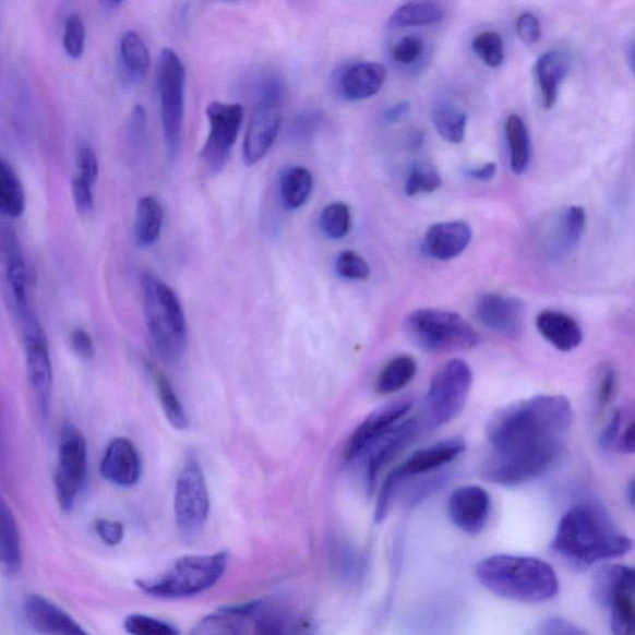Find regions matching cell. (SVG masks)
I'll return each instance as SVG.
<instances>
[{
  "label": "cell",
  "instance_id": "ac0fdd59",
  "mask_svg": "<svg viewBox=\"0 0 635 635\" xmlns=\"http://www.w3.org/2000/svg\"><path fill=\"white\" fill-rule=\"evenodd\" d=\"M25 620L40 635H91L56 603L39 595L25 598Z\"/></svg>",
  "mask_w": 635,
  "mask_h": 635
},
{
  "label": "cell",
  "instance_id": "e0dca14e",
  "mask_svg": "<svg viewBox=\"0 0 635 635\" xmlns=\"http://www.w3.org/2000/svg\"><path fill=\"white\" fill-rule=\"evenodd\" d=\"M491 510V496L477 486L460 487L450 496V519L459 530L470 535L484 529Z\"/></svg>",
  "mask_w": 635,
  "mask_h": 635
},
{
  "label": "cell",
  "instance_id": "ee69618b",
  "mask_svg": "<svg viewBox=\"0 0 635 635\" xmlns=\"http://www.w3.org/2000/svg\"><path fill=\"white\" fill-rule=\"evenodd\" d=\"M610 608L613 635H635V598L619 597Z\"/></svg>",
  "mask_w": 635,
  "mask_h": 635
},
{
  "label": "cell",
  "instance_id": "44dd1931",
  "mask_svg": "<svg viewBox=\"0 0 635 635\" xmlns=\"http://www.w3.org/2000/svg\"><path fill=\"white\" fill-rule=\"evenodd\" d=\"M2 248L7 283L16 314L21 315L32 308L28 293L29 272L20 240L12 229L3 230Z\"/></svg>",
  "mask_w": 635,
  "mask_h": 635
},
{
  "label": "cell",
  "instance_id": "f907efd6",
  "mask_svg": "<svg viewBox=\"0 0 635 635\" xmlns=\"http://www.w3.org/2000/svg\"><path fill=\"white\" fill-rule=\"evenodd\" d=\"M95 532L105 546L116 548L124 539V526L120 522L98 519L94 525Z\"/></svg>",
  "mask_w": 635,
  "mask_h": 635
},
{
  "label": "cell",
  "instance_id": "db71d44e",
  "mask_svg": "<svg viewBox=\"0 0 635 635\" xmlns=\"http://www.w3.org/2000/svg\"><path fill=\"white\" fill-rule=\"evenodd\" d=\"M70 342L72 350L84 360H91L95 356V344L91 334L84 328H76L71 332Z\"/></svg>",
  "mask_w": 635,
  "mask_h": 635
},
{
  "label": "cell",
  "instance_id": "91938a15",
  "mask_svg": "<svg viewBox=\"0 0 635 635\" xmlns=\"http://www.w3.org/2000/svg\"><path fill=\"white\" fill-rule=\"evenodd\" d=\"M498 167L494 161L487 163V165L475 168L469 170V177L474 178L477 181H482V183H487V181H491L496 176Z\"/></svg>",
  "mask_w": 635,
  "mask_h": 635
},
{
  "label": "cell",
  "instance_id": "11a10c76",
  "mask_svg": "<svg viewBox=\"0 0 635 635\" xmlns=\"http://www.w3.org/2000/svg\"><path fill=\"white\" fill-rule=\"evenodd\" d=\"M256 635H286V625L283 616L275 613H260L256 615Z\"/></svg>",
  "mask_w": 635,
  "mask_h": 635
},
{
  "label": "cell",
  "instance_id": "9f6ffc18",
  "mask_svg": "<svg viewBox=\"0 0 635 635\" xmlns=\"http://www.w3.org/2000/svg\"><path fill=\"white\" fill-rule=\"evenodd\" d=\"M145 130H147V111L142 105L134 106L129 125L131 142L141 143L144 139Z\"/></svg>",
  "mask_w": 635,
  "mask_h": 635
},
{
  "label": "cell",
  "instance_id": "bcb514c9",
  "mask_svg": "<svg viewBox=\"0 0 635 635\" xmlns=\"http://www.w3.org/2000/svg\"><path fill=\"white\" fill-rule=\"evenodd\" d=\"M423 51L424 41L419 36L408 35L396 43L393 49V57L398 65L408 67L419 60Z\"/></svg>",
  "mask_w": 635,
  "mask_h": 635
},
{
  "label": "cell",
  "instance_id": "6f0895ef",
  "mask_svg": "<svg viewBox=\"0 0 635 635\" xmlns=\"http://www.w3.org/2000/svg\"><path fill=\"white\" fill-rule=\"evenodd\" d=\"M621 422H622L621 414L620 412L613 414L610 423L607 424V428L601 433L600 444L602 448L608 450L613 446V444L616 441V438H619Z\"/></svg>",
  "mask_w": 635,
  "mask_h": 635
},
{
  "label": "cell",
  "instance_id": "836d02e7",
  "mask_svg": "<svg viewBox=\"0 0 635 635\" xmlns=\"http://www.w3.org/2000/svg\"><path fill=\"white\" fill-rule=\"evenodd\" d=\"M446 11L435 2H410L397 8L390 16V25L394 28H416L441 23Z\"/></svg>",
  "mask_w": 635,
  "mask_h": 635
},
{
  "label": "cell",
  "instance_id": "277c9868",
  "mask_svg": "<svg viewBox=\"0 0 635 635\" xmlns=\"http://www.w3.org/2000/svg\"><path fill=\"white\" fill-rule=\"evenodd\" d=\"M145 323L154 349L168 362L177 361L188 343V323L183 304L173 288L152 272L141 277Z\"/></svg>",
  "mask_w": 635,
  "mask_h": 635
},
{
  "label": "cell",
  "instance_id": "5bb4252c",
  "mask_svg": "<svg viewBox=\"0 0 635 635\" xmlns=\"http://www.w3.org/2000/svg\"><path fill=\"white\" fill-rule=\"evenodd\" d=\"M411 400L402 398V400L388 403L371 412L350 435L346 451H344V459L347 463H352L361 456H366L369 448L386 432L394 429L398 421L411 410Z\"/></svg>",
  "mask_w": 635,
  "mask_h": 635
},
{
  "label": "cell",
  "instance_id": "816d5d0a",
  "mask_svg": "<svg viewBox=\"0 0 635 635\" xmlns=\"http://www.w3.org/2000/svg\"><path fill=\"white\" fill-rule=\"evenodd\" d=\"M516 34L526 45L538 43L541 38V26L538 17L531 13H524L516 21Z\"/></svg>",
  "mask_w": 635,
  "mask_h": 635
},
{
  "label": "cell",
  "instance_id": "ba28073f",
  "mask_svg": "<svg viewBox=\"0 0 635 635\" xmlns=\"http://www.w3.org/2000/svg\"><path fill=\"white\" fill-rule=\"evenodd\" d=\"M474 374L466 361L453 359L435 373L426 396V421L440 429L455 420L465 408Z\"/></svg>",
  "mask_w": 635,
  "mask_h": 635
},
{
  "label": "cell",
  "instance_id": "680465c9",
  "mask_svg": "<svg viewBox=\"0 0 635 635\" xmlns=\"http://www.w3.org/2000/svg\"><path fill=\"white\" fill-rule=\"evenodd\" d=\"M615 383L614 371H607L601 381L600 392H598V403H600L601 407H606L611 403L615 392Z\"/></svg>",
  "mask_w": 635,
  "mask_h": 635
},
{
  "label": "cell",
  "instance_id": "f6af8a7d",
  "mask_svg": "<svg viewBox=\"0 0 635 635\" xmlns=\"http://www.w3.org/2000/svg\"><path fill=\"white\" fill-rule=\"evenodd\" d=\"M335 271L342 278L351 280H364L371 274L367 260L351 250L339 253L337 262H335Z\"/></svg>",
  "mask_w": 635,
  "mask_h": 635
},
{
  "label": "cell",
  "instance_id": "9c48e42d",
  "mask_svg": "<svg viewBox=\"0 0 635 635\" xmlns=\"http://www.w3.org/2000/svg\"><path fill=\"white\" fill-rule=\"evenodd\" d=\"M211 513V495L201 463L190 456L180 469L175 491V516L179 534L185 539L197 537Z\"/></svg>",
  "mask_w": 635,
  "mask_h": 635
},
{
  "label": "cell",
  "instance_id": "7a4b0ae2",
  "mask_svg": "<svg viewBox=\"0 0 635 635\" xmlns=\"http://www.w3.org/2000/svg\"><path fill=\"white\" fill-rule=\"evenodd\" d=\"M552 549L570 565L586 568L627 555L633 541L615 529L602 506L579 504L562 516Z\"/></svg>",
  "mask_w": 635,
  "mask_h": 635
},
{
  "label": "cell",
  "instance_id": "e7e4bbea",
  "mask_svg": "<svg viewBox=\"0 0 635 635\" xmlns=\"http://www.w3.org/2000/svg\"><path fill=\"white\" fill-rule=\"evenodd\" d=\"M628 61H630V65L631 69L633 71V74L635 76V45L634 47L631 48L630 52H628Z\"/></svg>",
  "mask_w": 635,
  "mask_h": 635
},
{
  "label": "cell",
  "instance_id": "f1b7e54d",
  "mask_svg": "<svg viewBox=\"0 0 635 635\" xmlns=\"http://www.w3.org/2000/svg\"><path fill=\"white\" fill-rule=\"evenodd\" d=\"M0 556L4 573L14 576L23 565V551L20 526L15 516L4 502L0 506Z\"/></svg>",
  "mask_w": 635,
  "mask_h": 635
},
{
  "label": "cell",
  "instance_id": "30bf717a",
  "mask_svg": "<svg viewBox=\"0 0 635 635\" xmlns=\"http://www.w3.org/2000/svg\"><path fill=\"white\" fill-rule=\"evenodd\" d=\"M26 358V369L36 404L44 420L51 412L53 373L49 343L34 308L20 315Z\"/></svg>",
  "mask_w": 635,
  "mask_h": 635
},
{
  "label": "cell",
  "instance_id": "1f68e13d",
  "mask_svg": "<svg viewBox=\"0 0 635 635\" xmlns=\"http://www.w3.org/2000/svg\"><path fill=\"white\" fill-rule=\"evenodd\" d=\"M432 122L443 140L452 144L465 141L468 116L458 105L442 99L433 107Z\"/></svg>",
  "mask_w": 635,
  "mask_h": 635
},
{
  "label": "cell",
  "instance_id": "9a60e30c",
  "mask_svg": "<svg viewBox=\"0 0 635 635\" xmlns=\"http://www.w3.org/2000/svg\"><path fill=\"white\" fill-rule=\"evenodd\" d=\"M283 124L280 103L259 101L253 110L242 145L244 165L255 166L266 157Z\"/></svg>",
  "mask_w": 635,
  "mask_h": 635
},
{
  "label": "cell",
  "instance_id": "2e32d148",
  "mask_svg": "<svg viewBox=\"0 0 635 635\" xmlns=\"http://www.w3.org/2000/svg\"><path fill=\"white\" fill-rule=\"evenodd\" d=\"M476 316L489 331L515 337L524 330L526 310L519 298L487 293L478 299Z\"/></svg>",
  "mask_w": 635,
  "mask_h": 635
},
{
  "label": "cell",
  "instance_id": "f5cc1de1",
  "mask_svg": "<svg viewBox=\"0 0 635 635\" xmlns=\"http://www.w3.org/2000/svg\"><path fill=\"white\" fill-rule=\"evenodd\" d=\"M535 635H588L574 623L561 619V616H552V619L543 621Z\"/></svg>",
  "mask_w": 635,
  "mask_h": 635
},
{
  "label": "cell",
  "instance_id": "5b68a950",
  "mask_svg": "<svg viewBox=\"0 0 635 635\" xmlns=\"http://www.w3.org/2000/svg\"><path fill=\"white\" fill-rule=\"evenodd\" d=\"M229 555L215 552L212 555L180 558L166 573L157 577L141 579L137 587L147 596L160 600H183L213 588L228 568Z\"/></svg>",
  "mask_w": 635,
  "mask_h": 635
},
{
  "label": "cell",
  "instance_id": "d590c367",
  "mask_svg": "<svg viewBox=\"0 0 635 635\" xmlns=\"http://www.w3.org/2000/svg\"><path fill=\"white\" fill-rule=\"evenodd\" d=\"M417 374V364L414 358L402 356L388 361L376 380V392L390 395L400 392L411 383Z\"/></svg>",
  "mask_w": 635,
  "mask_h": 635
},
{
  "label": "cell",
  "instance_id": "7bdbcfd3",
  "mask_svg": "<svg viewBox=\"0 0 635 635\" xmlns=\"http://www.w3.org/2000/svg\"><path fill=\"white\" fill-rule=\"evenodd\" d=\"M62 44L69 58L75 60L83 58L86 45V26L83 16L72 13L67 17Z\"/></svg>",
  "mask_w": 635,
  "mask_h": 635
},
{
  "label": "cell",
  "instance_id": "e575fe53",
  "mask_svg": "<svg viewBox=\"0 0 635 635\" xmlns=\"http://www.w3.org/2000/svg\"><path fill=\"white\" fill-rule=\"evenodd\" d=\"M25 192L20 177L5 159L0 160V212L17 219L25 212Z\"/></svg>",
  "mask_w": 635,
  "mask_h": 635
},
{
  "label": "cell",
  "instance_id": "94428289",
  "mask_svg": "<svg viewBox=\"0 0 635 635\" xmlns=\"http://www.w3.org/2000/svg\"><path fill=\"white\" fill-rule=\"evenodd\" d=\"M620 451L625 455L635 453V421L628 426V429L622 434L620 441Z\"/></svg>",
  "mask_w": 635,
  "mask_h": 635
},
{
  "label": "cell",
  "instance_id": "83f0119b",
  "mask_svg": "<svg viewBox=\"0 0 635 635\" xmlns=\"http://www.w3.org/2000/svg\"><path fill=\"white\" fill-rule=\"evenodd\" d=\"M165 211L157 197L145 195L135 206L134 239L140 248H151L160 238Z\"/></svg>",
  "mask_w": 635,
  "mask_h": 635
},
{
  "label": "cell",
  "instance_id": "681fc988",
  "mask_svg": "<svg viewBox=\"0 0 635 635\" xmlns=\"http://www.w3.org/2000/svg\"><path fill=\"white\" fill-rule=\"evenodd\" d=\"M93 188V185L79 176L72 180V197H74V203L79 213L88 214L94 211L95 201Z\"/></svg>",
  "mask_w": 635,
  "mask_h": 635
},
{
  "label": "cell",
  "instance_id": "4dcf8cb0",
  "mask_svg": "<svg viewBox=\"0 0 635 635\" xmlns=\"http://www.w3.org/2000/svg\"><path fill=\"white\" fill-rule=\"evenodd\" d=\"M313 192V176L304 167H292L284 171L279 179L280 202L287 211H298Z\"/></svg>",
  "mask_w": 635,
  "mask_h": 635
},
{
  "label": "cell",
  "instance_id": "6da1fadb",
  "mask_svg": "<svg viewBox=\"0 0 635 635\" xmlns=\"http://www.w3.org/2000/svg\"><path fill=\"white\" fill-rule=\"evenodd\" d=\"M573 421V406L562 395H538L503 408L488 426L493 457L486 477L515 487L546 475Z\"/></svg>",
  "mask_w": 635,
  "mask_h": 635
},
{
  "label": "cell",
  "instance_id": "7dc6e473",
  "mask_svg": "<svg viewBox=\"0 0 635 635\" xmlns=\"http://www.w3.org/2000/svg\"><path fill=\"white\" fill-rule=\"evenodd\" d=\"M79 177L83 178L91 185H95L98 178L97 154L89 144L83 143L77 149Z\"/></svg>",
  "mask_w": 635,
  "mask_h": 635
},
{
  "label": "cell",
  "instance_id": "8992f818",
  "mask_svg": "<svg viewBox=\"0 0 635 635\" xmlns=\"http://www.w3.org/2000/svg\"><path fill=\"white\" fill-rule=\"evenodd\" d=\"M405 331L415 346L432 352L474 349L480 343L477 331L455 312L423 308L406 317Z\"/></svg>",
  "mask_w": 635,
  "mask_h": 635
},
{
  "label": "cell",
  "instance_id": "ffe728a7",
  "mask_svg": "<svg viewBox=\"0 0 635 635\" xmlns=\"http://www.w3.org/2000/svg\"><path fill=\"white\" fill-rule=\"evenodd\" d=\"M417 433H419V422L416 419L406 420L397 423L369 448L366 456L368 457L367 477L370 492L375 488L380 471L415 440Z\"/></svg>",
  "mask_w": 635,
  "mask_h": 635
},
{
  "label": "cell",
  "instance_id": "d6986e66",
  "mask_svg": "<svg viewBox=\"0 0 635 635\" xmlns=\"http://www.w3.org/2000/svg\"><path fill=\"white\" fill-rule=\"evenodd\" d=\"M141 458L131 440L118 438L108 444L101 460V475L108 483L121 488L139 484Z\"/></svg>",
  "mask_w": 635,
  "mask_h": 635
},
{
  "label": "cell",
  "instance_id": "8d00e7d4",
  "mask_svg": "<svg viewBox=\"0 0 635 635\" xmlns=\"http://www.w3.org/2000/svg\"><path fill=\"white\" fill-rule=\"evenodd\" d=\"M151 373L156 385L158 397L163 411L167 420L176 430L184 431L188 429L189 420L183 404L179 400L173 386L165 373L157 367H151Z\"/></svg>",
  "mask_w": 635,
  "mask_h": 635
},
{
  "label": "cell",
  "instance_id": "52a82bcc",
  "mask_svg": "<svg viewBox=\"0 0 635 635\" xmlns=\"http://www.w3.org/2000/svg\"><path fill=\"white\" fill-rule=\"evenodd\" d=\"M157 83L166 148L169 160L175 163L183 135L187 70L173 49L166 48L160 52Z\"/></svg>",
  "mask_w": 635,
  "mask_h": 635
},
{
  "label": "cell",
  "instance_id": "60d3db41",
  "mask_svg": "<svg viewBox=\"0 0 635 635\" xmlns=\"http://www.w3.org/2000/svg\"><path fill=\"white\" fill-rule=\"evenodd\" d=\"M471 49L475 50L478 58L489 68H499L504 62V41L502 36L496 32L488 31L479 33L474 41H471Z\"/></svg>",
  "mask_w": 635,
  "mask_h": 635
},
{
  "label": "cell",
  "instance_id": "f35d334b",
  "mask_svg": "<svg viewBox=\"0 0 635 635\" xmlns=\"http://www.w3.org/2000/svg\"><path fill=\"white\" fill-rule=\"evenodd\" d=\"M321 229L332 240L346 238L351 229L350 207L346 203H332L323 208Z\"/></svg>",
  "mask_w": 635,
  "mask_h": 635
},
{
  "label": "cell",
  "instance_id": "4fadbf2b",
  "mask_svg": "<svg viewBox=\"0 0 635 635\" xmlns=\"http://www.w3.org/2000/svg\"><path fill=\"white\" fill-rule=\"evenodd\" d=\"M465 450L466 443L463 439L452 438L415 452L387 476L379 493V501L392 504L406 480L439 470L458 458Z\"/></svg>",
  "mask_w": 635,
  "mask_h": 635
},
{
  "label": "cell",
  "instance_id": "c3c4849f",
  "mask_svg": "<svg viewBox=\"0 0 635 635\" xmlns=\"http://www.w3.org/2000/svg\"><path fill=\"white\" fill-rule=\"evenodd\" d=\"M323 123V116L316 111L299 115L292 125L293 137L298 141H308L320 131Z\"/></svg>",
  "mask_w": 635,
  "mask_h": 635
},
{
  "label": "cell",
  "instance_id": "03108f58",
  "mask_svg": "<svg viewBox=\"0 0 635 635\" xmlns=\"http://www.w3.org/2000/svg\"><path fill=\"white\" fill-rule=\"evenodd\" d=\"M123 4V2H118V0H110V2H105L104 5L108 9H117L118 7H121Z\"/></svg>",
  "mask_w": 635,
  "mask_h": 635
},
{
  "label": "cell",
  "instance_id": "7c38bea8",
  "mask_svg": "<svg viewBox=\"0 0 635 635\" xmlns=\"http://www.w3.org/2000/svg\"><path fill=\"white\" fill-rule=\"evenodd\" d=\"M206 117L211 132L201 158L205 168L211 173L217 175L228 165L233 145L239 137L244 110L241 104L213 101L206 107Z\"/></svg>",
  "mask_w": 635,
  "mask_h": 635
},
{
  "label": "cell",
  "instance_id": "ab89813d",
  "mask_svg": "<svg viewBox=\"0 0 635 635\" xmlns=\"http://www.w3.org/2000/svg\"><path fill=\"white\" fill-rule=\"evenodd\" d=\"M442 185L440 171L430 163L415 165L408 175L405 193L407 196L434 193Z\"/></svg>",
  "mask_w": 635,
  "mask_h": 635
},
{
  "label": "cell",
  "instance_id": "d4e9b609",
  "mask_svg": "<svg viewBox=\"0 0 635 635\" xmlns=\"http://www.w3.org/2000/svg\"><path fill=\"white\" fill-rule=\"evenodd\" d=\"M537 328L552 347L573 351L584 340L583 331L573 316L558 311H543L537 317Z\"/></svg>",
  "mask_w": 635,
  "mask_h": 635
},
{
  "label": "cell",
  "instance_id": "d6a6232c",
  "mask_svg": "<svg viewBox=\"0 0 635 635\" xmlns=\"http://www.w3.org/2000/svg\"><path fill=\"white\" fill-rule=\"evenodd\" d=\"M507 145H510L511 167L516 176L528 170L531 159V143L528 127L518 115L507 117L505 123Z\"/></svg>",
  "mask_w": 635,
  "mask_h": 635
},
{
  "label": "cell",
  "instance_id": "6125c7cd",
  "mask_svg": "<svg viewBox=\"0 0 635 635\" xmlns=\"http://www.w3.org/2000/svg\"><path fill=\"white\" fill-rule=\"evenodd\" d=\"M408 111H410V105H408V103L397 104L392 108H388V110L385 112V120L388 123H395L400 121L402 118L408 113Z\"/></svg>",
  "mask_w": 635,
  "mask_h": 635
},
{
  "label": "cell",
  "instance_id": "be15d7a7",
  "mask_svg": "<svg viewBox=\"0 0 635 635\" xmlns=\"http://www.w3.org/2000/svg\"><path fill=\"white\" fill-rule=\"evenodd\" d=\"M627 496H628V502H630L631 506L635 511V478L632 480V482L628 486Z\"/></svg>",
  "mask_w": 635,
  "mask_h": 635
},
{
  "label": "cell",
  "instance_id": "8fae6325",
  "mask_svg": "<svg viewBox=\"0 0 635 635\" xmlns=\"http://www.w3.org/2000/svg\"><path fill=\"white\" fill-rule=\"evenodd\" d=\"M88 471L87 443L74 424L63 426L59 444V466L56 474V491L62 512L74 510L83 491Z\"/></svg>",
  "mask_w": 635,
  "mask_h": 635
},
{
  "label": "cell",
  "instance_id": "4316f807",
  "mask_svg": "<svg viewBox=\"0 0 635 635\" xmlns=\"http://www.w3.org/2000/svg\"><path fill=\"white\" fill-rule=\"evenodd\" d=\"M255 610L256 603L225 607L214 614L206 615L190 635H248L243 620L253 615Z\"/></svg>",
  "mask_w": 635,
  "mask_h": 635
},
{
  "label": "cell",
  "instance_id": "7402d4cb",
  "mask_svg": "<svg viewBox=\"0 0 635 635\" xmlns=\"http://www.w3.org/2000/svg\"><path fill=\"white\" fill-rule=\"evenodd\" d=\"M470 226L460 220L434 224L426 232L423 248L439 261H451L465 252L471 241Z\"/></svg>",
  "mask_w": 635,
  "mask_h": 635
},
{
  "label": "cell",
  "instance_id": "484cf974",
  "mask_svg": "<svg viewBox=\"0 0 635 635\" xmlns=\"http://www.w3.org/2000/svg\"><path fill=\"white\" fill-rule=\"evenodd\" d=\"M570 67L571 59L561 51L542 53L535 63V75L539 83L542 105L547 110L555 106L560 86L564 83Z\"/></svg>",
  "mask_w": 635,
  "mask_h": 635
},
{
  "label": "cell",
  "instance_id": "3957f363",
  "mask_svg": "<svg viewBox=\"0 0 635 635\" xmlns=\"http://www.w3.org/2000/svg\"><path fill=\"white\" fill-rule=\"evenodd\" d=\"M479 584L505 600L520 603H543L559 594L555 570L537 558L505 555L489 556L478 562Z\"/></svg>",
  "mask_w": 635,
  "mask_h": 635
},
{
  "label": "cell",
  "instance_id": "603a6c76",
  "mask_svg": "<svg viewBox=\"0 0 635 635\" xmlns=\"http://www.w3.org/2000/svg\"><path fill=\"white\" fill-rule=\"evenodd\" d=\"M386 79V69L381 63L359 62L342 75L340 93L351 101H361V99L376 96L383 89Z\"/></svg>",
  "mask_w": 635,
  "mask_h": 635
},
{
  "label": "cell",
  "instance_id": "74e56055",
  "mask_svg": "<svg viewBox=\"0 0 635 635\" xmlns=\"http://www.w3.org/2000/svg\"><path fill=\"white\" fill-rule=\"evenodd\" d=\"M586 228V213L583 206H570L560 217L559 223V247L562 251H573L580 239Z\"/></svg>",
  "mask_w": 635,
  "mask_h": 635
},
{
  "label": "cell",
  "instance_id": "f546056e",
  "mask_svg": "<svg viewBox=\"0 0 635 635\" xmlns=\"http://www.w3.org/2000/svg\"><path fill=\"white\" fill-rule=\"evenodd\" d=\"M120 65L125 80L132 84L141 83L151 68V56L142 36L133 31L127 32L120 43Z\"/></svg>",
  "mask_w": 635,
  "mask_h": 635
},
{
  "label": "cell",
  "instance_id": "b9f144b4",
  "mask_svg": "<svg viewBox=\"0 0 635 635\" xmlns=\"http://www.w3.org/2000/svg\"><path fill=\"white\" fill-rule=\"evenodd\" d=\"M123 628L130 635H180L176 625L143 613L127 615Z\"/></svg>",
  "mask_w": 635,
  "mask_h": 635
},
{
  "label": "cell",
  "instance_id": "cb8c5ba5",
  "mask_svg": "<svg viewBox=\"0 0 635 635\" xmlns=\"http://www.w3.org/2000/svg\"><path fill=\"white\" fill-rule=\"evenodd\" d=\"M595 601L603 607H611L616 598L630 596L635 598V567L607 565L597 571L592 583Z\"/></svg>",
  "mask_w": 635,
  "mask_h": 635
}]
</instances>
